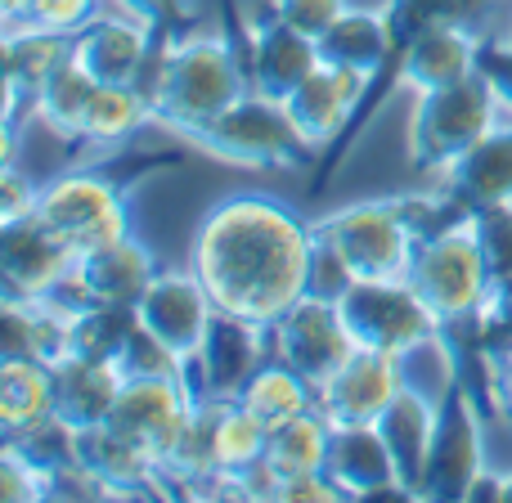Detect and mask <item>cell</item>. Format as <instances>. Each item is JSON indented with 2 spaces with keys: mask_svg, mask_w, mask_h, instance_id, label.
Masks as SVG:
<instances>
[{
  "mask_svg": "<svg viewBox=\"0 0 512 503\" xmlns=\"http://www.w3.org/2000/svg\"><path fill=\"white\" fill-rule=\"evenodd\" d=\"M315 396H319V387L306 378V373H297L288 360L270 355V360L252 373V382L243 387L239 400L265 427H279L297 414H310V409H315Z\"/></svg>",
  "mask_w": 512,
  "mask_h": 503,
  "instance_id": "cell-30",
  "label": "cell"
},
{
  "mask_svg": "<svg viewBox=\"0 0 512 503\" xmlns=\"http://www.w3.org/2000/svg\"><path fill=\"white\" fill-rule=\"evenodd\" d=\"M441 185L463 212H481V207H495L512 198V117L495 126L477 149H468L441 180Z\"/></svg>",
  "mask_w": 512,
  "mask_h": 503,
  "instance_id": "cell-23",
  "label": "cell"
},
{
  "mask_svg": "<svg viewBox=\"0 0 512 503\" xmlns=\"http://www.w3.org/2000/svg\"><path fill=\"white\" fill-rule=\"evenodd\" d=\"M5 450H14L18 459H27L45 481L59 468L77 463V427L63 423L59 414L41 418V423H27L18 432H5Z\"/></svg>",
  "mask_w": 512,
  "mask_h": 503,
  "instance_id": "cell-36",
  "label": "cell"
},
{
  "mask_svg": "<svg viewBox=\"0 0 512 503\" xmlns=\"http://www.w3.org/2000/svg\"><path fill=\"white\" fill-rule=\"evenodd\" d=\"M481 72L499 90V99H504L512 117V41H481Z\"/></svg>",
  "mask_w": 512,
  "mask_h": 503,
  "instance_id": "cell-46",
  "label": "cell"
},
{
  "mask_svg": "<svg viewBox=\"0 0 512 503\" xmlns=\"http://www.w3.org/2000/svg\"><path fill=\"white\" fill-rule=\"evenodd\" d=\"M472 72H481V36L468 32V27L441 23L409 41L405 59H400V86L423 95V90L454 86Z\"/></svg>",
  "mask_w": 512,
  "mask_h": 503,
  "instance_id": "cell-24",
  "label": "cell"
},
{
  "mask_svg": "<svg viewBox=\"0 0 512 503\" xmlns=\"http://www.w3.org/2000/svg\"><path fill=\"white\" fill-rule=\"evenodd\" d=\"M77 459L86 463L113 495H167V490H162L158 454L113 423L77 427Z\"/></svg>",
  "mask_w": 512,
  "mask_h": 503,
  "instance_id": "cell-20",
  "label": "cell"
},
{
  "mask_svg": "<svg viewBox=\"0 0 512 503\" xmlns=\"http://www.w3.org/2000/svg\"><path fill=\"white\" fill-rule=\"evenodd\" d=\"M135 315H140V324L149 328L162 346H171V351L189 364L207 337L216 301H212V292L203 288V279L185 265V270H158V279L144 288Z\"/></svg>",
  "mask_w": 512,
  "mask_h": 503,
  "instance_id": "cell-15",
  "label": "cell"
},
{
  "mask_svg": "<svg viewBox=\"0 0 512 503\" xmlns=\"http://www.w3.org/2000/svg\"><path fill=\"white\" fill-rule=\"evenodd\" d=\"M409 283L427 297V306L445 319V328H459L477 319V310L495 292V270L477 239V221L459 216L445 230L427 234L409 261Z\"/></svg>",
  "mask_w": 512,
  "mask_h": 503,
  "instance_id": "cell-6",
  "label": "cell"
},
{
  "mask_svg": "<svg viewBox=\"0 0 512 503\" xmlns=\"http://www.w3.org/2000/svg\"><path fill=\"white\" fill-rule=\"evenodd\" d=\"M508 41H512V36H508Z\"/></svg>",
  "mask_w": 512,
  "mask_h": 503,
  "instance_id": "cell-52",
  "label": "cell"
},
{
  "mask_svg": "<svg viewBox=\"0 0 512 503\" xmlns=\"http://www.w3.org/2000/svg\"><path fill=\"white\" fill-rule=\"evenodd\" d=\"M185 153H149V149H117L99 153V162H81L72 171H59L41 185L36 216L59 234L77 256L104 248L113 239L131 234V194L140 180H149L162 167H180Z\"/></svg>",
  "mask_w": 512,
  "mask_h": 503,
  "instance_id": "cell-2",
  "label": "cell"
},
{
  "mask_svg": "<svg viewBox=\"0 0 512 503\" xmlns=\"http://www.w3.org/2000/svg\"><path fill=\"white\" fill-rule=\"evenodd\" d=\"M117 369H122L126 378H153V373H185V360H180L171 346H162L158 337L140 324L131 337V346H126L122 360H117Z\"/></svg>",
  "mask_w": 512,
  "mask_h": 503,
  "instance_id": "cell-38",
  "label": "cell"
},
{
  "mask_svg": "<svg viewBox=\"0 0 512 503\" xmlns=\"http://www.w3.org/2000/svg\"><path fill=\"white\" fill-rule=\"evenodd\" d=\"M99 5H113V0H99Z\"/></svg>",
  "mask_w": 512,
  "mask_h": 503,
  "instance_id": "cell-50",
  "label": "cell"
},
{
  "mask_svg": "<svg viewBox=\"0 0 512 503\" xmlns=\"http://www.w3.org/2000/svg\"><path fill=\"white\" fill-rule=\"evenodd\" d=\"M508 207H512V198H508Z\"/></svg>",
  "mask_w": 512,
  "mask_h": 503,
  "instance_id": "cell-51",
  "label": "cell"
},
{
  "mask_svg": "<svg viewBox=\"0 0 512 503\" xmlns=\"http://www.w3.org/2000/svg\"><path fill=\"white\" fill-rule=\"evenodd\" d=\"M225 36L234 41L243 68H248L252 90H261L270 99H288L324 59L315 36L288 27L270 9L261 18H243L234 0H225Z\"/></svg>",
  "mask_w": 512,
  "mask_h": 503,
  "instance_id": "cell-10",
  "label": "cell"
},
{
  "mask_svg": "<svg viewBox=\"0 0 512 503\" xmlns=\"http://www.w3.org/2000/svg\"><path fill=\"white\" fill-rule=\"evenodd\" d=\"M68 59H72V36L36 27V23L5 27V90L36 99L45 81L59 72V63Z\"/></svg>",
  "mask_w": 512,
  "mask_h": 503,
  "instance_id": "cell-29",
  "label": "cell"
},
{
  "mask_svg": "<svg viewBox=\"0 0 512 503\" xmlns=\"http://www.w3.org/2000/svg\"><path fill=\"white\" fill-rule=\"evenodd\" d=\"M113 9L140 18V23H149L162 36H176L194 27V0H113Z\"/></svg>",
  "mask_w": 512,
  "mask_h": 503,
  "instance_id": "cell-42",
  "label": "cell"
},
{
  "mask_svg": "<svg viewBox=\"0 0 512 503\" xmlns=\"http://www.w3.org/2000/svg\"><path fill=\"white\" fill-rule=\"evenodd\" d=\"M324 472H328V481L342 490V499H387V495L409 499V490L400 486L396 459H391L378 423H342V427H333Z\"/></svg>",
  "mask_w": 512,
  "mask_h": 503,
  "instance_id": "cell-19",
  "label": "cell"
},
{
  "mask_svg": "<svg viewBox=\"0 0 512 503\" xmlns=\"http://www.w3.org/2000/svg\"><path fill=\"white\" fill-rule=\"evenodd\" d=\"M270 355L288 360L297 373H306L310 382H324L328 373H337L355 355V337L342 319L337 297L324 292H306L301 301H292L279 319L270 324Z\"/></svg>",
  "mask_w": 512,
  "mask_h": 503,
  "instance_id": "cell-11",
  "label": "cell"
},
{
  "mask_svg": "<svg viewBox=\"0 0 512 503\" xmlns=\"http://www.w3.org/2000/svg\"><path fill=\"white\" fill-rule=\"evenodd\" d=\"M180 144H194V149L212 153L216 162L252 171H306L319 158L315 144L288 117L283 99H270L261 90H248L234 108H225L207 126L189 131Z\"/></svg>",
  "mask_w": 512,
  "mask_h": 503,
  "instance_id": "cell-5",
  "label": "cell"
},
{
  "mask_svg": "<svg viewBox=\"0 0 512 503\" xmlns=\"http://www.w3.org/2000/svg\"><path fill=\"white\" fill-rule=\"evenodd\" d=\"M135 328H140L135 306H108V301H95V306H86V310L72 315V355L117 364L122 351L131 346Z\"/></svg>",
  "mask_w": 512,
  "mask_h": 503,
  "instance_id": "cell-34",
  "label": "cell"
},
{
  "mask_svg": "<svg viewBox=\"0 0 512 503\" xmlns=\"http://www.w3.org/2000/svg\"><path fill=\"white\" fill-rule=\"evenodd\" d=\"M194 405H198V391H194V382H189V373L126 378L108 423L122 427V432L135 436V441H144L162 463L171 454V445L180 441V432H185Z\"/></svg>",
  "mask_w": 512,
  "mask_h": 503,
  "instance_id": "cell-14",
  "label": "cell"
},
{
  "mask_svg": "<svg viewBox=\"0 0 512 503\" xmlns=\"http://www.w3.org/2000/svg\"><path fill=\"white\" fill-rule=\"evenodd\" d=\"M301 499H342V490L328 481V472H301V477H288L279 481V503H301Z\"/></svg>",
  "mask_w": 512,
  "mask_h": 503,
  "instance_id": "cell-47",
  "label": "cell"
},
{
  "mask_svg": "<svg viewBox=\"0 0 512 503\" xmlns=\"http://www.w3.org/2000/svg\"><path fill=\"white\" fill-rule=\"evenodd\" d=\"M265 445H270V427L243 400H221V409H216V463L225 472H248L252 463L265 459Z\"/></svg>",
  "mask_w": 512,
  "mask_h": 503,
  "instance_id": "cell-35",
  "label": "cell"
},
{
  "mask_svg": "<svg viewBox=\"0 0 512 503\" xmlns=\"http://www.w3.org/2000/svg\"><path fill=\"white\" fill-rule=\"evenodd\" d=\"M472 221H477V239L486 248L495 279H508L512 274V207L508 203L481 207V212H472Z\"/></svg>",
  "mask_w": 512,
  "mask_h": 503,
  "instance_id": "cell-39",
  "label": "cell"
},
{
  "mask_svg": "<svg viewBox=\"0 0 512 503\" xmlns=\"http://www.w3.org/2000/svg\"><path fill=\"white\" fill-rule=\"evenodd\" d=\"M162 32L149 23L122 14V9L104 5L77 36H72V59L99 81V86H126V81H144L158 59Z\"/></svg>",
  "mask_w": 512,
  "mask_h": 503,
  "instance_id": "cell-13",
  "label": "cell"
},
{
  "mask_svg": "<svg viewBox=\"0 0 512 503\" xmlns=\"http://www.w3.org/2000/svg\"><path fill=\"white\" fill-rule=\"evenodd\" d=\"M382 14L391 23V41H396V63H391V81L387 95L400 90V59H405L409 41L423 36L427 27H468L481 41H508L499 32V14H504V0H382Z\"/></svg>",
  "mask_w": 512,
  "mask_h": 503,
  "instance_id": "cell-21",
  "label": "cell"
},
{
  "mask_svg": "<svg viewBox=\"0 0 512 503\" xmlns=\"http://www.w3.org/2000/svg\"><path fill=\"white\" fill-rule=\"evenodd\" d=\"M140 86L153 99V126L185 140L189 131H198L212 117H221L225 108L239 104L252 90V81L225 27H216V32L189 27V32L162 36L158 59Z\"/></svg>",
  "mask_w": 512,
  "mask_h": 503,
  "instance_id": "cell-3",
  "label": "cell"
},
{
  "mask_svg": "<svg viewBox=\"0 0 512 503\" xmlns=\"http://www.w3.org/2000/svg\"><path fill=\"white\" fill-rule=\"evenodd\" d=\"M265 9H270L274 18H283L288 27H297V32L319 41V36L351 9V0H265Z\"/></svg>",
  "mask_w": 512,
  "mask_h": 503,
  "instance_id": "cell-40",
  "label": "cell"
},
{
  "mask_svg": "<svg viewBox=\"0 0 512 503\" xmlns=\"http://www.w3.org/2000/svg\"><path fill=\"white\" fill-rule=\"evenodd\" d=\"M32 360L59 364L72 355V315L54 301H27L5 297L0 301V360Z\"/></svg>",
  "mask_w": 512,
  "mask_h": 503,
  "instance_id": "cell-26",
  "label": "cell"
},
{
  "mask_svg": "<svg viewBox=\"0 0 512 503\" xmlns=\"http://www.w3.org/2000/svg\"><path fill=\"white\" fill-rule=\"evenodd\" d=\"M504 499H512V472L504 477Z\"/></svg>",
  "mask_w": 512,
  "mask_h": 503,
  "instance_id": "cell-49",
  "label": "cell"
},
{
  "mask_svg": "<svg viewBox=\"0 0 512 503\" xmlns=\"http://www.w3.org/2000/svg\"><path fill=\"white\" fill-rule=\"evenodd\" d=\"M481 369V391L495 400V409L512 423V342L490 346V351H472Z\"/></svg>",
  "mask_w": 512,
  "mask_h": 503,
  "instance_id": "cell-43",
  "label": "cell"
},
{
  "mask_svg": "<svg viewBox=\"0 0 512 503\" xmlns=\"http://www.w3.org/2000/svg\"><path fill=\"white\" fill-rule=\"evenodd\" d=\"M364 90H369V77L342 68V63L319 59V68L310 72L288 99H283V108H288V117L297 122V131L315 144V153H328L346 135V126H351Z\"/></svg>",
  "mask_w": 512,
  "mask_h": 503,
  "instance_id": "cell-18",
  "label": "cell"
},
{
  "mask_svg": "<svg viewBox=\"0 0 512 503\" xmlns=\"http://www.w3.org/2000/svg\"><path fill=\"white\" fill-rule=\"evenodd\" d=\"M436 414H441V400L405 378V387L396 391V400H391L378 418V432H382V441H387L391 459H396L400 486L409 490V499H418V481H423L427 454H432V436H436Z\"/></svg>",
  "mask_w": 512,
  "mask_h": 503,
  "instance_id": "cell-22",
  "label": "cell"
},
{
  "mask_svg": "<svg viewBox=\"0 0 512 503\" xmlns=\"http://www.w3.org/2000/svg\"><path fill=\"white\" fill-rule=\"evenodd\" d=\"M27 5H32V0H0V14H5V23H23Z\"/></svg>",
  "mask_w": 512,
  "mask_h": 503,
  "instance_id": "cell-48",
  "label": "cell"
},
{
  "mask_svg": "<svg viewBox=\"0 0 512 503\" xmlns=\"http://www.w3.org/2000/svg\"><path fill=\"white\" fill-rule=\"evenodd\" d=\"M328 441H333V423L319 409H310V414H297L288 423L270 427L265 463L279 472V481L301 477V472H319L328 459Z\"/></svg>",
  "mask_w": 512,
  "mask_h": 503,
  "instance_id": "cell-33",
  "label": "cell"
},
{
  "mask_svg": "<svg viewBox=\"0 0 512 503\" xmlns=\"http://www.w3.org/2000/svg\"><path fill=\"white\" fill-rule=\"evenodd\" d=\"M54 414V364L18 355L0 360V427L18 432Z\"/></svg>",
  "mask_w": 512,
  "mask_h": 503,
  "instance_id": "cell-31",
  "label": "cell"
},
{
  "mask_svg": "<svg viewBox=\"0 0 512 503\" xmlns=\"http://www.w3.org/2000/svg\"><path fill=\"white\" fill-rule=\"evenodd\" d=\"M41 185H45V180L23 176V171H18V162H5V176H0V225L32 216L36 203H41Z\"/></svg>",
  "mask_w": 512,
  "mask_h": 503,
  "instance_id": "cell-45",
  "label": "cell"
},
{
  "mask_svg": "<svg viewBox=\"0 0 512 503\" xmlns=\"http://www.w3.org/2000/svg\"><path fill=\"white\" fill-rule=\"evenodd\" d=\"M400 387H405V360L355 346L351 360L319 382L315 409L333 427H342V423H378L382 409L396 400Z\"/></svg>",
  "mask_w": 512,
  "mask_h": 503,
  "instance_id": "cell-16",
  "label": "cell"
},
{
  "mask_svg": "<svg viewBox=\"0 0 512 503\" xmlns=\"http://www.w3.org/2000/svg\"><path fill=\"white\" fill-rule=\"evenodd\" d=\"M0 499L5 503H36L45 499V477L27 459L0 445Z\"/></svg>",
  "mask_w": 512,
  "mask_h": 503,
  "instance_id": "cell-44",
  "label": "cell"
},
{
  "mask_svg": "<svg viewBox=\"0 0 512 503\" xmlns=\"http://www.w3.org/2000/svg\"><path fill=\"white\" fill-rule=\"evenodd\" d=\"M270 360V328L252 324L243 315L216 310L207 324L203 346L194 351V360L185 364L189 382L198 396L207 400H239L243 387L252 382V373Z\"/></svg>",
  "mask_w": 512,
  "mask_h": 503,
  "instance_id": "cell-12",
  "label": "cell"
},
{
  "mask_svg": "<svg viewBox=\"0 0 512 503\" xmlns=\"http://www.w3.org/2000/svg\"><path fill=\"white\" fill-rule=\"evenodd\" d=\"M315 234L337 261L351 270V279H391L409 274L418 234L400 212V198H360L337 212L319 216Z\"/></svg>",
  "mask_w": 512,
  "mask_h": 503,
  "instance_id": "cell-8",
  "label": "cell"
},
{
  "mask_svg": "<svg viewBox=\"0 0 512 503\" xmlns=\"http://www.w3.org/2000/svg\"><path fill=\"white\" fill-rule=\"evenodd\" d=\"M319 234L315 221L274 194H230L203 212L189 243V270L216 310L270 328L310 292Z\"/></svg>",
  "mask_w": 512,
  "mask_h": 503,
  "instance_id": "cell-1",
  "label": "cell"
},
{
  "mask_svg": "<svg viewBox=\"0 0 512 503\" xmlns=\"http://www.w3.org/2000/svg\"><path fill=\"white\" fill-rule=\"evenodd\" d=\"M342 319L351 328L355 346L364 351H382L409 360L423 351L427 342L445 333V319L427 306V297L409 283V274H391V279H351L346 292L337 297Z\"/></svg>",
  "mask_w": 512,
  "mask_h": 503,
  "instance_id": "cell-7",
  "label": "cell"
},
{
  "mask_svg": "<svg viewBox=\"0 0 512 503\" xmlns=\"http://www.w3.org/2000/svg\"><path fill=\"white\" fill-rule=\"evenodd\" d=\"M486 472V436H481V405L477 387L463 373L450 391L441 396V414H436L432 454H427L423 481H418V499H468L472 481Z\"/></svg>",
  "mask_w": 512,
  "mask_h": 503,
  "instance_id": "cell-9",
  "label": "cell"
},
{
  "mask_svg": "<svg viewBox=\"0 0 512 503\" xmlns=\"http://www.w3.org/2000/svg\"><path fill=\"white\" fill-rule=\"evenodd\" d=\"M144 126H153V99L140 81L99 86L95 99H90V113H86L77 144L95 153H117V149H131Z\"/></svg>",
  "mask_w": 512,
  "mask_h": 503,
  "instance_id": "cell-28",
  "label": "cell"
},
{
  "mask_svg": "<svg viewBox=\"0 0 512 503\" xmlns=\"http://www.w3.org/2000/svg\"><path fill=\"white\" fill-rule=\"evenodd\" d=\"M158 270V256L144 239H135V230L126 239H113L104 248L77 256V274L90 301H108V306H140L144 288L158 279Z\"/></svg>",
  "mask_w": 512,
  "mask_h": 503,
  "instance_id": "cell-25",
  "label": "cell"
},
{
  "mask_svg": "<svg viewBox=\"0 0 512 503\" xmlns=\"http://www.w3.org/2000/svg\"><path fill=\"white\" fill-rule=\"evenodd\" d=\"M95 90H99V81L90 77L77 59L59 63V72H54V77L41 86V95H36V117H32V122H41L45 131H54L59 140L77 144Z\"/></svg>",
  "mask_w": 512,
  "mask_h": 503,
  "instance_id": "cell-32",
  "label": "cell"
},
{
  "mask_svg": "<svg viewBox=\"0 0 512 503\" xmlns=\"http://www.w3.org/2000/svg\"><path fill=\"white\" fill-rule=\"evenodd\" d=\"M459 333H468L472 351H490V346L512 342V274H508V279H495L490 301L477 310V319L459 324ZM459 333H454V337H459Z\"/></svg>",
  "mask_w": 512,
  "mask_h": 503,
  "instance_id": "cell-37",
  "label": "cell"
},
{
  "mask_svg": "<svg viewBox=\"0 0 512 503\" xmlns=\"http://www.w3.org/2000/svg\"><path fill=\"white\" fill-rule=\"evenodd\" d=\"M72 265H77V252L36 212L23 216V221L0 225V283H5V297L45 301Z\"/></svg>",
  "mask_w": 512,
  "mask_h": 503,
  "instance_id": "cell-17",
  "label": "cell"
},
{
  "mask_svg": "<svg viewBox=\"0 0 512 503\" xmlns=\"http://www.w3.org/2000/svg\"><path fill=\"white\" fill-rule=\"evenodd\" d=\"M126 373L117 364L68 355L54 364V414L72 427H95L113 418V405L122 396Z\"/></svg>",
  "mask_w": 512,
  "mask_h": 503,
  "instance_id": "cell-27",
  "label": "cell"
},
{
  "mask_svg": "<svg viewBox=\"0 0 512 503\" xmlns=\"http://www.w3.org/2000/svg\"><path fill=\"white\" fill-rule=\"evenodd\" d=\"M504 117L508 108L486 72H472V77L441 90H423L414 104V117H409V162L423 180H441Z\"/></svg>",
  "mask_w": 512,
  "mask_h": 503,
  "instance_id": "cell-4",
  "label": "cell"
},
{
  "mask_svg": "<svg viewBox=\"0 0 512 503\" xmlns=\"http://www.w3.org/2000/svg\"><path fill=\"white\" fill-rule=\"evenodd\" d=\"M99 9H104L99 0H32V5H27V14H23V23L50 27V32H63V36H77L81 27L99 14Z\"/></svg>",
  "mask_w": 512,
  "mask_h": 503,
  "instance_id": "cell-41",
  "label": "cell"
}]
</instances>
